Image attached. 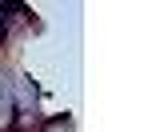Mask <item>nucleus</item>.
Listing matches in <instances>:
<instances>
[{"label": "nucleus", "mask_w": 152, "mask_h": 132, "mask_svg": "<svg viewBox=\"0 0 152 132\" xmlns=\"http://www.w3.org/2000/svg\"><path fill=\"white\" fill-rule=\"evenodd\" d=\"M16 108H12V80L0 72V124H12Z\"/></svg>", "instance_id": "f257e3e1"}, {"label": "nucleus", "mask_w": 152, "mask_h": 132, "mask_svg": "<svg viewBox=\"0 0 152 132\" xmlns=\"http://www.w3.org/2000/svg\"><path fill=\"white\" fill-rule=\"evenodd\" d=\"M40 132H72V116L68 112H56V116H48L40 124Z\"/></svg>", "instance_id": "f03ea898"}]
</instances>
